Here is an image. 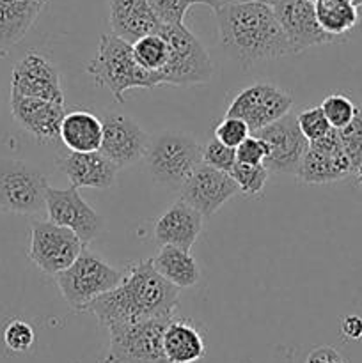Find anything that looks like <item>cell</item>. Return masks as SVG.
I'll return each mask as SVG.
<instances>
[{
  "mask_svg": "<svg viewBox=\"0 0 362 363\" xmlns=\"http://www.w3.org/2000/svg\"><path fill=\"white\" fill-rule=\"evenodd\" d=\"M350 2L353 4V6H357V7L362 6V0H350Z\"/></svg>",
  "mask_w": 362,
  "mask_h": 363,
  "instance_id": "42",
  "label": "cell"
},
{
  "mask_svg": "<svg viewBox=\"0 0 362 363\" xmlns=\"http://www.w3.org/2000/svg\"><path fill=\"white\" fill-rule=\"evenodd\" d=\"M87 73L94 78L98 87L112 92L117 103H124V94L130 89H153L162 85L160 73L138 66L131 43L112 32L99 38L94 59L87 64Z\"/></svg>",
  "mask_w": 362,
  "mask_h": 363,
  "instance_id": "3",
  "label": "cell"
},
{
  "mask_svg": "<svg viewBox=\"0 0 362 363\" xmlns=\"http://www.w3.org/2000/svg\"><path fill=\"white\" fill-rule=\"evenodd\" d=\"M215 16L220 46L241 67L295 53L272 4L258 0L231 2L219 7Z\"/></svg>",
  "mask_w": 362,
  "mask_h": 363,
  "instance_id": "2",
  "label": "cell"
},
{
  "mask_svg": "<svg viewBox=\"0 0 362 363\" xmlns=\"http://www.w3.org/2000/svg\"><path fill=\"white\" fill-rule=\"evenodd\" d=\"M341 138V144H343L344 152H346L348 160L351 163V172L357 169L362 163V106H357V112L355 117L351 119L350 124H346L344 128L337 130Z\"/></svg>",
  "mask_w": 362,
  "mask_h": 363,
  "instance_id": "30",
  "label": "cell"
},
{
  "mask_svg": "<svg viewBox=\"0 0 362 363\" xmlns=\"http://www.w3.org/2000/svg\"><path fill=\"white\" fill-rule=\"evenodd\" d=\"M351 176H353L355 181H357V186L362 188V163L353 170V172H351Z\"/></svg>",
  "mask_w": 362,
  "mask_h": 363,
  "instance_id": "40",
  "label": "cell"
},
{
  "mask_svg": "<svg viewBox=\"0 0 362 363\" xmlns=\"http://www.w3.org/2000/svg\"><path fill=\"white\" fill-rule=\"evenodd\" d=\"M57 167L71 181V186L98 188V190H106L112 186L119 170L116 163L110 162L102 151H70L57 158Z\"/></svg>",
  "mask_w": 362,
  "mask_h": 363,
  "instance_id": "19",
  "label": "cell"
},
{
  "mask_svg": "<svg viewBox=\"0 0 362 363\" xmlns=\"http://www.w3.org/2000/svg\"><path fill=\"white\" fill-rule=\"evenodd\" d=\"M11 112L14 121L39 144H55L60 140V124L67 112L64 103L11 92Z\"/></svg>",
  "mask_w": 362,
  "mask_h": 363,
  "instance_id": "18",
  "label": "cell"
},
{
  "mask_svg": "<svg viewBox=\"0 0 362 363\" xmlns=\"http://www.w3.org/2000/svg\"><path fill=\"white\" fill-rule=\"evenodd\" d=\"M202 218L204 216L187 204L185 201H177L156 220L155 240L158 245H170V247L183 248L190 252L202 230Z\"/></svg>",
  "mask_w": 362,
  "mask_h": 363,
  "instance_id": "21",
  "label": "cell"
},
{
  "mask_svg": "<svg viewBox=\"0 0 362 363\" xmlns=\"http://www.w3.org/2000/svg\"><path fill=\"white\" fill-rule=\"evenodd\" d=\"M256 137L265 140L268 147V156L265 167L270 172L297 174L302 158L309 147V140L302 135L297 124V116L286 113L275 123L258 130Z\"/></svg>",
  "mask_w": 362,
  "mask_h": 363,
  "instance_id": "11",
  "label": "cell"
},
{
  "mask_svg": "<svg viewBox=\"0 0 362 363\" xmlns=\"http://www.w3.org/2000/svg\"><path fill=\"white\" fill-rule=\"evenodd\" d=\"M231 2H236V0H194V4H202V6H209L213 11H216L219 7L227 6Z\"/></svg>",
  "mask_w": 362,
  "mask_h": 363,
  "instance_id": "39",
  "label": "cell"
},
{
  "mask_svg": "<svg viewBox=\"0 0 362 363\" xmlns=\"http://www.w3.org/2000/svg\"><path fill=\"white\" fill-rule=\"evenodd\" d=\"M0 53H2V45H0Z\"/></svg>",
  "mask_w": 362,
  "mask_h": 363,
  "instance_id": "44",
  "label": "cell"
},
{
  "mask_svg": "<svg viewBox=\"0 0 362 363\" xmlns=\"http://www.w3.org/2000/svg\"><path fill=\"white\" fill-rule=\"evenodd\" d=\"M268 172L270 170L266 169L265 163H261V165H247V163L236 162L229 174L236 181L240 194L245 195V197H251V195H259L265 190Z\"/></svg>",
  "mask_w": 362,
  "mask_h": 363,
  "instance_id": "28",
  "label": "cell"
},
{
  "mask_svg": "<svg viewBox=\"0 0 362 363\" xmlns=\"http://www.w3.org/2000/svg\"><path fill=\"white\" fill-rule=\"evenodd\" d=\"M11 92L28 98L64 103L60 73L55 64L39 52H28L14 64Z\"/></svg>",
  "mask_w": 362,
  "mask_h": 363,
  "instance_id": "15",
  "label": "cell"
},
{
  "mask_svg": "<svg viewBox=\"0 0 362 363\" xmlns=\"http://www.w3.org/2000/svg\"><path fill=\"white\" fill-rule=\"evenodd\" d=\"M180 301V287L163 279L151 261H141L128 269L121 284L87 305L85 312L99 325H133L149 319L172 318Z\"/></svg>",
  "mask_w": 362,
  "mask_h": 363,
  "instance_id": "1",
  "label": "cell"
},
{
  "mask_svg": "<svg viewBox=\"0 0 362 363\" xmlns=\"http://www.w3.org/2000/svg\"><path fill=\"white\" fill-rule=\"evenodd\" d=\"M236 162V149L222 144L219 138H213L206 144V147H202V163L206 165L215 167L224 172H231Z\"/></svg>",
  "mask_w": 362,
  "mask_h": 363,
  "instance_id": "33",
  "label": "cell"
},
{
  "mask_svg": "<svg viewBox=\"0 0 362 363\" xmlns=\"http://www.w3.org/2000/svg\"><path fill=\"white\" fill-rule=\"evenodd\" d=\"M48 179L38 167L20 160H0V211L38 215L46 209Z\"/></svg>",
  "mask_w": 362,
  "mask_h": 363,
  "instance_id": "8",
  "label": "cell"
},
{
  "mask_svg": "<svg viewBox=\"0 0 362 363\" xmlns=\"http://www.w3.org/2000/svg\"><path fill=\"white\" fill-rule=\"evenodd\" d=\"M167 319H149L133 325L110 326L109 351L102 363H170L163 351Z\"/></svg>",
  "mask_w": 362,
  "mask_h": 363,
  "instance_id": "7",
  "label": "cell"
},
{
  "mask_svg": "<svg viewBox=\"0 0 362 363\" xmlns=\"http://www.w3.org/2000/svg\"><path fill=\"white\" fill-rule=\"evenodd\" d=\"M153 266L163 279L169 280L172 286L180 287V289L195 286L201 279L199 266L190 255V252L177 247H170V245H163L160 248L156 257L153 259Z\"/></svg>",
  "mask_w": 362,
  "mask_h": 363,
  "instance_id": "25",
  "label": "cell"
},
{
  "mask_svg": "<svg viewBox=\"0 0 362 363\" xmlns=\"http://www.w3.org/2000/svg\"><path fill=\"white\" fill-rule=\"evenodd\" d=\"M103 138L102 117L89 110H71L60 124V142L67 151L92 152L99 151Z\"/></svg>",
  "mask_w": 362,
  "mask_h": 363,
  "instance_id": "22",
  "label": "cell"
},
{
  "mask_svg": "<svg viewBox=\"0 0 362 363\" xmlns=\"http://www.w3.org/2000/svg\"><path fill=\"white\" fill-rule=\"evenodd\" d=\"M103 138L99 151L106 156L117 169H124L146 156L149 147V137L131 117L124 113H103Z\"/></svg>",
  "mask_w": 362,
  "mask_h": 363,
  "instance_id": "14",
  "label": "cell"
},
{
  "mask_svg": "<svg viewBox=\"0 0 362 363\" xmlns=\"http://www.w3.org/2000/svg\"><path fill=\"white\" fill-rule=\"evenodd\" d=\"M109 23L112 34L128 43L156 34L163 25L149 0H109Z\"/></svg>",
  "mask_w": 362,
  "mask_h": 363,
  "instance_id": "20",
  "label": "cell"
},
{
  "mask_svg": "<svg viewBox=\"0 0 362 363\" xmlns=\"http://www.w3.org/2000/svg\"><path fill=\"white\" fill-rule=\"evenodd\" d=\"M163 351L170 363H197L204 357V339L194 325L170 319L163 332Z\"/></svg>",
  "mask_w": 362,
  "mask_h": 363,
  "instance_id": "24",
  "label": "cell"
},
{
  "mask_svg": "<svg viewBox=\"0 0 362 363\" xmlns=\"http://www.w3.org/2000/svg\"><path fill=\"white\" fill-rule=\"evenodd\" d=\"M316 18L322 28L336 38L346 39V34L351 28L357 27L358 7L350 0H318L314 4Z\"/></svg>",
  "mask_w": 362,
  "mask_h": 363,
  "instance_id": "26",
  "label": "cell"
},
{
  "mask_svg": "<svg viewBox=\"0 0 362 363\" xmlns=\"http://www.w3.org/2000/svg\"><path fill=\"white\" fill-rule=\"evenodd\" d=\"M351 176V163L341 144L336 128L323 138L309 142V147L297 170V177L305 184L336 183Z\"/></svg>",
  "mask_w": 362,
  "mask_h": 363,
  "instance_id": "12",
  "label": "cell"
},
{
  "mask_svg": "<svg viewBox=\"0 0 362 363\" xmlns=\"http://www.w3.org/2000/svg\"><path fill=\"white\" fill-rule=\"evenodd\" d=\"M248 135H251V130H248L247 123L238 119V117L226 116V119L220 121L215 128V138H219L222 144L234 149H236Z\"/></svg>",
  "mask_w": 362,
  "mask_h": 363,
  "instance_id": "35",
  "label": "cell"
},
{
  "mask_svg": "<svg viewBox=\"0 0 362 363\" xmlns=\"http://www.w3.org/2000/svg\"><path fill=\"white\" fill-rule=\"evenodd\" d=\"M46 4L48 0H0V45L20 43Z\"/></svg>",
  "mask_w": 362,
  "mask_h": 363,
  "instance_id": "23",
  "label": "cell"
},
{
  "mask_svg": "<svg viewBox=\"0 0 362 363\" xmlns=\"http://www.w3.org/2000/svg\"><path fill=\"white\" fill-rule=\"evenodd\" d=\"M85 245L67 227L52 220L32 222L28 257L46 275L55 277L75 262Z\"/></svg>",
  "mask_w": 362,
  "mask_h": 363,
  "instance_id": "9",
  "label": "cell"
},
{
  "mask_svg": "<svg viewBox=\"0 0 362 363\" xmlns=\"http://www.w3.org/2000/svg\"><path fill=\"white\" fill-rule=\"evenodd\" d=\"M305 363H346V362L343 360V357H341L334 347L322 346V347H316V350H312L311 353H309Z\"/></svg>",
  "mask_w": 362,
  "mask_h": 363,
  "instance_id": "37",
  "label": "cell"
},
{
  "mask_svg": "<svg viewBox=\"0 0 362 363\" xmlns=\"http://www.w3.org/2000/svg\"><path fill=\"white\" fill-rule=\"evenodd\" d=\"M311 2H312V4H316V2H318V0H311Z\"/></svg>",
  "mask_w": 362,
  "mask_h": 363,
  "instance_id": "43",
  "label": "cell"
},
{
  "mask_svg": "<svg viewBox=\"0 0 362 363\" xmlns=\"http://www.w3.org/2000/svg\"><path fill=\"white\" fill-rule=\"evenodd\" d=\"M238 191L236 181L229 172L201 163L181 186V201L197 209L202 216H212Z\"/></svg>",
  "mask_w": 362,
  "mask_h": 363,
  "instance_id": "16",
  "label": "cell"
},
{
  "mask_svg": "<svg viewBox=\"0 0 362 363\" xmlns=\"http://www.w3.org/2000/svg\"><path fill=\"white\" fill-rule=\"evenodd\" d=\"M2 340L4 346L9 351H13V353H25V351H28L32 347L35 335L34 330H32V326L28 323L21 321V319H13L4 328Z\"/></svg>",
  "mask_w": 362,
  "mask_h": 363,
  "instance_id": "32",
  "label": "cell"
},
{
  "mask_svg": "<svg viewBox=\"0 0 362 363\" xmlns=\"http://www.w3.org/2000/svg\"><path fill=\"white\" fill-rule=\"evenodd\" d=\"M131 48H133V57L138 66L144 67L146 71H153V73H160L169 57L165 39L158 32L137 39L135 43H131Z\"/></svg>",
  "mask_w": 362,
  "mask_h": 363,
  "instance_id": "27",
  "label": "cell"
},
{
  "mask_svg": "<svg viewBox=\"0 0 362 363\" xmlns=\"http://www.w3.org/2000/svg\"><path fill=\"white\" fill-rule=\"evenodd\" d=\"M46 213L53 223L73 230L84 245L94 240L103 223L98 213L82 199L78 188L75 186L66 188V190L48 186Z\"/></svg>",
  "mask_w": 362,
  "mask_h": 363,
  "instance_id": "17",
  "label": "cell"
},
{
  "mask_svg": "<svg viewBox=\"0 0 362 363\" xmlns=\"http://www.w3.org/2000/svg\"><path fill=\"white\" fill-rule=\"evenodd\" d=\"M236 2H247V0H236ZM258 2H266V4H273L275 0H258Z\"/></svg>",
  "mask_w": 362,
  "mask_h": 363,
  "instance_id": "41",
  "label": "cell"
},
{
  "mask_svg": "<svg viewBox=\"0 0 362 363\" xmlns=\"http://www.w3.org/2000/svg\"><path fill=\"white\" fill-rule=\"evenodd\" d=\"M319 106H322L323 113L329 119L330 126L336 128V130H341V128L351 123L358 105H355L348 96L341 94V92H334V94L327 96Z\"/></svg>",
  "mask_w": 362,
  "mask_h": 363,
  "instance_id": "29",
  "label": "cell"
},
{
  "mask_svg": "<svg viewBox=\"0 0 362 363\" xmlns=\"http://www.w3.org/2000/svg\"><path fill=\"white\" fill-rule=\"evenodd\" d=\"M297 124L300 128L302 135L307 138L309 142H314L318 138H323L332 126H330L329 119L323 113L322 106H307L302 112L297 113Z\"/></svg>",
  "mask_w": 362,
  "mask_h": 363,
  "instance_id": "31",
  "label": "cell"
},
{
  "mask_svg": "<svg viewBox=\"0 0 362 363\" xmlns=\"http://www.w3.org/2000/svg\"><path fill=\"white\" fill-rule=\"evenodd\" d=\"M266 156H268V147H266L265 140L252 133L236 147V160L240 163H247V165H261L265 163Z\"/></svg>",
  "mask_w": 362,
  "mask_h": 363,
  "instance_id": "36",
  "label": "cell"
},
{
  "mask_svg": "<svg viewBox=\"0 0 362 363\" xmlns=\"http://www.w3.org/2000/svg\"><path fill=\"white\" fill-rule=\"evenodd\" d=\"M272 6L295 53H302L311 46L346 41L323 30L311 0H275Z\"/></svg>",
  "mask_w": 362,
  "mask_h": 363,
  "instance_id": "13",
  "label": "cell"
},
{
  "mask_svg": "<svg viewBox=\"0 0 362 363\" xmlns=\"http://www.w3.org/2000/svg\"><path fill=\"white\" fill-rule=\"evenodd\" d=\"M158 34L165 39L169 57L160 71L162 85L190 87L208 84L213 77V62L208 52L187 25H162Z\"/></svg>",
  "mask_w": 362,
  "mask_h": 363,
  "instance_id": "4",
  "label": "cell"
},
{
  "mask_svg": "<svg viewBox=\"0 0 362 363\" xmlns=\"http://www.w3.org/2000/svg\"><path fill=\"white\" fill-rule=\"evenodd\" d=\"M144 160L156 183L167 188H181L202 163V147L190 135L165 131L149 142Z\"/></svg>",
  "mask_w": 362,
  "mask_h": 363,
  "instance_id": "6",
  "label": "cell"
},
{
  "mask_svg": "<svg viewBox=\"0 0 362 363\" xmlns=\"http://www.w3.org/2000/svg\"><path fill=\"white\" fill-rule=\"evenodd\" d=\"M291 106L293 98L290 92L270 82H256L234 96L226 116L245 121L251 133H256L290 113Z\"/></svg>",
  "mask_w": 362,
  "mask_h": 363,
  "instance_id": "10",
  "label": "cell"
},
{
  "mask_svg": "<svg viewBox=\"0 0 362 363\" xmlns=\"http://www.w3.org/2000/svg\"><path fill=\"white\" fill-rule=\"evenodd\" d=\"M149 4L163 25H181L194 0H149Z\"/></svg>",
  "mask_w": 362,
  "mask_h": 363,
  "instance_id": "34",
  "label": "cell"
},
{
  "mask_svg": "<svg viewBox=\"0 0 362 363\" xmlns=\"http://www.w3.org/2000/svg\"><path fill=\"white\" fill-rule=\"evenodd\" d=\"M341 332L350 340L362 339V318H358V315H346L343 319V325H341Z\"/></svg>",
  "mask_w": 362,
  "mask_h": 363,
  "instance_id": "38",
  "label": "cell"
},
{
  "mask_svg": "<svg viewBox=\"0 0 362 363\" xmlns=\"http://www.w3.org/2000/svg\"><path fill=\"white\" fill-rule=\"evenodd\" d=\"M123 277V272L84 247L73 264L57 273L55 282L66 303L73 311L85 312L92 300L119 286Z\"/></svg>",
  "mask_w": 362,
  "mask_h": 363,
  "instance_id": "5",
  "label": "cell"
}]
</instances>
